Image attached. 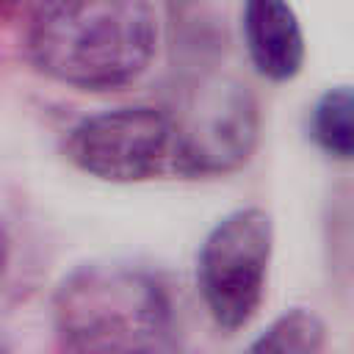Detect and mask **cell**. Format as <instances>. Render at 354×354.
Masks as SVG:
<instances>
[{"mask_svg":"<svg viewBox=\"0 0 354 354\" xmlns=\"http://www.w3.org/2000/svg\"><path fill=\"white\" fill-rule=\"evenodd\" d=\"M158 33V8L147 0H53L28 8L22 47L64 86L116 91L147 72Z\"/></svg>","mask_w":354,"mask_h":354,"instance_id":"1","label":"cell"},{"mask_svg":"<svg viewBox=\"0 0 354 354\" xmlns=\"http://www.w3.org/2000/svg\"><path fill=\"white\" fill-rule=\"evenodd\" d=\"M64 354H171L174 307L155 274L130 263H83L53 293Z\"/></svg>","mask_w":354,"mask_h":354,"instance_id":"2","label":"cell"},{"mask_svg":"<svg viewBox=\"0 0 354 354\" xmlns=\"http://www.w3.org/2000/svg\"><path fill=\"white\" fill-rule=\"evenodd\" d=\"M174 122L171 171L180 177H221L241 169L260 141V105L246 83L230 75H202L169 108Z\"/></svg>","mask_w":354,"mask_h":354,"instance_id":"3","label":"cell"},{"mask_svg":"<svg viewBox=\"0 0 354 354\" xmlns=\"http://www.w3.org/2000/svg\"><path fill=\"white\" fill-rule=\"evenodd\" d=\"M274 254L271 213L249 205L221 216L205 235L196 257V285L216 326H246L266 296Z\"/></svg>","mask_w":354,"mask_h":354,"instance_id":"4","label":"cell"},{"mask_svg":"<svg viewBox=\"0 0 354 354\" xmlns=\"http://www.w3.org/2000/svg\"><path fill=\"white\" fill-rule=\"evenodd\" d=\"M66 158L105 183H141L171 171L174 122L166 108L119 105L80 119L66 136Z\"/></svg>","mask_w":354,"mask_h":354,"instance_id":"5","label":"cell"},{"mask_svg":"<svg viewBox=\"0 0 354 354\" xmlns=\"http://www.w3.org/2000/svg\"><path fill=\"white\" fill-rule=\"evenodd\" d=\"M241 30L254 69L277 83L293 80L304 66V33L293 6L252 0L241 11Z\"/></svg>","mask_w":354,"mask_h":354,"instance_id":"6","label":"cell"},{"mask_svg":"<svg viewBox=\"0 0 354 354\" xmlns=\"http://www.w3.org/2000/svg\"><path fill=\"white\" fill-rule=\"evenodd\" d=\"M310 133L329 158L354 163V86H332L315 100Z\"/></svg>","mask_w":354,"mask_h":354,"instance_id":"7","label":"cell"},{"mask_svg":"<svg viewBox=\"0 0 354 354\" xmlns=\"http://www.w3.org/2000/svg\"><path fill=\"white\" fill-rule=\"evenodd\" d=\"M326 343V324L315 310L290 307L277 315L246 348V354H318Z\"/></svg>","mask_w":354,"mask_h":354,"instance_id":"8","label":"cell"}]
</instances>
